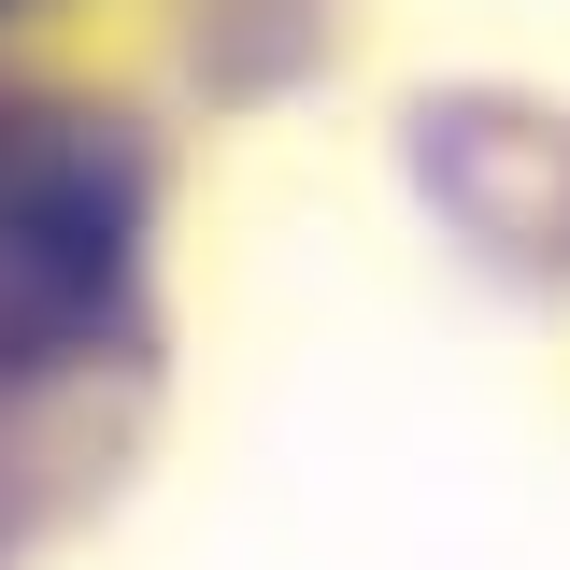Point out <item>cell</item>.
Instances as JSON below:
<instances>
[{
	"label": "cell",
	"instance_id": "obj_3",
	"mask_svg": "<svg viewBox=\"0 0 570 570\" xmlns=\"http://www.w3.org/2000/svg\"><path fill=\"white\" fill-rule=\"evenodd\" d=\"M0 14H14V0H0Z\"/></svg>",
	"mask_w": 570,
	"mask_h": 570
},
{
	"label": "cell",
	"instance_id": "obj_1",
	"mask_svg": "<svg viewBox=\"0 0 570 570\" xmlns=\"http://www.w3.org/2000/svg\"><path fill=\"white\" fill-rule=\"evenodd\" d=\"M157 400V142L0 86V557L115 485Z\"/></svg>",
	"mask_w": 570,
	"mask_h": 570
},
{
	"label": "cell",
	"instance_id": "obj_2",
	"mask_svg": "<svg viewBox=\"0 0 570 570\" xmlns=\"http://www.w3.org/2000/svg\"><path fill=\"white\" fill-rule=\"evenodd\" d=\"M314 14H328V0H214V71H228V100H257L272 71L314 58Z\"/></svg>",
	"mask_w": 570,
	"mask_h": 570
}]
</instances>
